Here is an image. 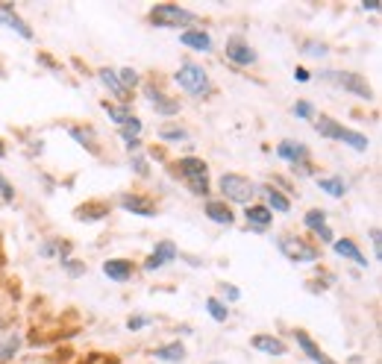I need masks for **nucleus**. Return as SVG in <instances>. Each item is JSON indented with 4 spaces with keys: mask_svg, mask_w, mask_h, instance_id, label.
I'll use <instances>...</instances> for the list:
<instances>
[{
    "mask_svg": "<svg viewBox=\"0 0 382 364\" xmlns=\"http://www.w3.org/2000/svg\"><path fill=\"white\" fill-rule=\"evenodd\" d=\"M315 130L324 135V138H332V141H341V144H347V147H353V150H359V153H365L368 147H371V141H368V135H362V132H356V130H347V127H341L339 120H332V118H326V115H321L318 120H315Z\"/></svg>",
    "mask_w": 382,
    "mask_h": 364,
    "instance_id": "1",
    "label": "nucleus"
},
{
    "mask_svg": "<svg viewBox=\"0 0 382 364\" xmlns=\"http://www.w3.org/2000/svg\"><path fill=\"white\" fill-rule=\"evenodd\" d=\"M174 80H177V85L185 88L191 97H209V94H212V83H209L206 71H203L200 65L185 62V65L177 71V74H174Z\"/></svg>",
    "mask_w": 382,
    "mask_h": 364,
    "instance_id": "2",
    "label": "nucleus"
},
{
    "mask_svg": "<svg viewBox=\"0 0 382 364\" xmlns=\"http://www.w3.org/2000/svg\"><path fill=\"white\" fill-rule=\"evenodd\" d=\"M177 165H180V174L185 177L188 188L195 191L197 197H206V194L212 191L209 188V167H206V162L203 159H195V156H185Z\"/></svg>",
    "mask_w": 382,
    "mask_h": 364,
    "instance_id": "3",
    "label": "nucleus"
},
{
    "mask_svg": "<svg viewBox=\"0 0 382 364\" xmlns=\"http://www.w3.org/2000/svg\"><path fill=\"white\" fill-rule=\"evenodd\" d=\"M150 21H153V27H188V24L197 21V15L177 4H159L150 9Z\"/></svg>",
    "mask_w": 382,
    "mask_h": 364,
    "instance_id": "4",
    "label": "nucleus"
},
{
    "mask_svg": "<svg viewBox=\"0 0 382 364\" xmlns=\"http://www.w3.org/2000/svg\"><path fill=\"white\" fill-rule=\"evenodd\" d=\"M218 188H221V194H224L227 200L242 203V206H250L253 194H256V185L247 177H242V174H224L218 180Z\"/></svg>",
    "mask_w": 382,
    "mask_h": 364,
    "instance_id": "5",
    "label": "nucleus"
},
{
    "mask_svg": "<svg viewBox=\"0 0 382 364\" xmlns=\"http://www.w3.org/2000/svg\"><path fill=\"white\" fill-rule=\"evenodd\" d=\"M324 80L341 85L347 94H356V97H362V100H371V97H373L368 80L359 77V74H353V71H336V68H329V71H324Z\"/></svg>",
    "mask_w": 382,
    "mask_h": 364,
    "instance_id": "6",
    "label": "nucleus"
},
{
    "mask_svg": "<svg viewBox=\"0 0 382 364\" xmlns=\"http://www.w3.org/2000/svg\"><path fill=\"white\" fill-rule=\"evenodd\" d=\"M277 247H279V253H282L285 259H291V261L315 264V261L321 259L318 250H315L312 244H306V241L297 238V235H279V238H277Z\"/></svg>",
    "mask_w": 382,
    "mask_h": 364,
    "instance_id": "7",
    "label": "nucleus"
},
{
    "mask_svg": "<svg viewBox=\"0 0 382 364\" xmlns=\"http://www.w3.org/2000/svg\"><path fill=\"white\" fill-rule=\"evenodd\" d=\"M0 24H4L6 30H15L21 38H33V30L27 27V24H24V18L15 12V6H9V4H0Z\"/></svg>",
    "mask_w": 382,
    "mask_h": 364,
    "instance_id": "8",
    "label": "nucleus"
},
{
    "mask_svg": "<svg viewBox=\"0 0 382 364\" xmlns=\"http://www.w3.org/2000/svg\"><path fill=\"white\" fill-rule=\"evenodd\" d=\"M224 51H227V59L235 62V65H253V62H256L253 47H250L244 38H229Z\"/></svg>",
    "mask_w": 382,
    "mask_h": 364,
    "instance_id": "9",
    "label": "nucleus"
},
{
    "mask_svg": "<svg viewBox=\"0 0 382 364\" xmlns=\"http://www.w3.org/2000/svg\"><path fill=\"white\" fill-rule=\"evenodd\" d=\"M294 341H297V347L306 353V358H309V361H315V364H336V361H332V358H329V355H326V353H324V350H321V347H318V344H315L312 338H309L303 329H297V332H294Z\"/></svg>",
    "mask_w": 382,
    "mask_h": 364,
    "instance_id": "10",
    "label": "nucleus"
},
{
    "mask_svg": "<svg viewBox=\"0 0 382 364\" xmlns=\"http://www.w3.org/2000/svg\"><path fill=\"white\" fill-rule=\"evenodd\" d=\"M174 259H177V247L171 244V241H159L156 250L150 253V259L145 261V271H159V268H165V264L174 261Z\"/></svg>",
    "mask_w": 382,
    "mask_h": 364,
    "instance_id": "11",
    "label": "nucleus"
},
{
    "mask_svg": "<svg viewBox=\"0 0 382 364\" xmlns=\"http://www.w3.org/2000/svg\"><path fill=\"white\" fill-rule=\"evenodd\" d=\"M121 209L130 212V214H141V217H153L156 214V206L148 197H141V194H124V197H121Z\"/></svg>",
    "mask_w": 382,
    "mask_h": 364,
    "instance_id": "12",
    "label": "nucleus"
},
{
    "mask_svg": "<svg viewBox=\"0 0 382 364\" xmlns=\"http://www.w3.org/2000/svg\"><path fill=\"white\" fill-rule=\"evenodd\" d=\"M277 156L285 159V162H291L294 167L309 162V150L303 147V144H297V141H282L279 147H277Z\"/></svg>",
    "mask_w": 382,
    "mask_h": 364,
    "instance_id": "13",
    "label": "nucleus"
},
{
    "mask_svg": "<svg viewBox=\"0 0 382 364\" xmlns=\"http://www.w3.org/2000/svg\"><path fill=\"white\" fill-rule=\"evenodd\" d=\"M303 221H306V227L312 229V232H318V235H321V241H326V244H332V241H336V238H332V229L326 227V212L312 209V212H306Z\"/></svg>",
    "mask_w": 382,
    "mask_h": 364,
    "instance_id": "14",
    "label": "nucleus"
},
{
    "mask_svg": "<svg viewBox=\"0 0 382 364\" xmlns=\"http://www.w3.org/2000/svg\"><path fill=\"white\" fill-rule=\"evenodd\" d=\"M244 217H247V224H250L256 232H265V229L271 227V221H274V212H271L268 206H247Z\"/></svg>",
    "mask_w": 382,
    "mask_h": 364,
    "instance_id": "15",
    "label": "nucleus"
},
{
    "mask_svg": "<svg viewBox=\"0 0 382 364\" xmlns=\"http://www.w3.org/2000/svg\"><path fill=\"white\" fill-rule=\"evenodd\" d=\"M103 274L112 282H127L133 276V264L127 259H109V261H103Z\"/></svg>",
    "mask_w": 382,
    "mask_h": 364,
    "instance_id": "16",
    "label": "nucleus"
},
{
    "mask_svg": "<svg viewBox=\"0 0 382 364\" xmlns=\"http://www.w3.org/2000/svg\"><path fill=\"white\" fill-rule=\"evenodd\" d=\"M180 41H182L185 47H191V51H200V53H209V51H212V36L203 33V30H185V33L180 36Z\"/></svg>",
    "mask_w": 382,
    "mask_h": 364,
    "instance_id": "17",
    "label": "nucleus"
},
{
    "mask_svg": "<svg viewBox=\"0 0 382 364\" xmlns=\"http://www.w3.org/2000/svg\"><path fill=\"white\" fill-rule=\"evenodd\" d=\"M332 250H336L339 256H344V259H353L359 268H368V259L362 256V250L353 244L350 238H341V241H332Z\"/></svg>",
    "mask_w": 382,
    "mask_h": 364,
    "instance_id": "18",
    "label": "nucleus"
},
{
    "mask_svg": "<svg viewBox=\"0 0 382 364\" xmlns=\"http://www.w3.org/2000/svg\"><path fill=\"white\" fill-rule=\"evenodd\" d=\"M253 347L259 353H265V355H285V344L279 341V338H274V335H256Z\"/></svg>",
    "mask_w": 382,
    "mask_h": 364,
    "instance_id": "19",
    "label": "nucleus"
},
{
    "mask_svg": "<svg viewBox=\"0 0 382 364\" xmlns=\"http://www.w3.org/2000/svg\"><path fill=\"white\" fill-rule=\"evenodd\" d=\"M206 217L215 224H221V227H229L232 224V212L227 203H218V200H209L206 203Z\"/></svg>",
    "mask_w": 382,
    "mask_h": 364,
    "instance_id": "20",
    "label": "nucleus"
},
{
    "mask_svg": "<svg viewBox=\"0 0 382 364\" xmlns=\"http://www.w3.org/2000/svg\"><path fill=\"white\" fill-rule=\"evenodd\" d=\"M98 77H100V83H103V85H106V88H109V91H112V94L118 97V100H124V103L130 100V91H127V88H124L121 83H118V77H115V71L103 68V71H100V74H98Z\"/></svg>",
    "mask_w": 382,
    "mask_h": 364,
    "instance_id": "21",
    "label": "nucleus"
},
{
    "mask_svg": "<svg viewBox=\"0 0 382 364\" xmlns=\"http://www.w3.org/2000/svg\"><path fill=\"white\" fill-rule=\"evenodd\" d=\"M153 355H156L159 361H171V364H177V361H182V358H185V347H182L180 341H174V344L159 347Z\"/></svg>",
    "mask_w": 382,
    "mask_h": 364,
    "instance_id": "22",
    "label": "nucleus"
},
{
    "mask_svg": "<svg viewBox=\"0 0 382 364\" xmlns=\"http://www.w3.org/2000/svg\"><path fill=\"white\" fill-rule=\"evenodd\" d=\"M262 191H265V200H268V209H274V212H289L291 209V203H289V197H285V194L282 191H277V188H262Z\"/></svg>",
    "mask_w": 382,
    "mask_h": 364,
    "instance_id": "23",
    "label": "nucleus"
},
{
    "mask_svg": "<svg viewBox=\"0 0 382 364\" xmlns=\"http://www.w3.org/2000/svg\"><path fill=\"white\" fill-rule=\"evenodd\" d=\"M318 182H321V188L329 194V197H344V194H347L344 180H339V177H321Z\"/></svg>",
    "mask_w": 382,
    "mask_h": 364,
    "instance_id": "24",
    "label": "nucleus"
},
{
    "mask_svg": "<svg viewBox=\"0 0 382 364\" xmlns=\"http://www.w3.org/2000/svg\"><path fill=\"white\" fill-rule=\"evenodd\" d=\"M68 132H71V138H77V144H83V147H88V153H98V144H94V132H91V130L71 127Z\"/></svg>",
    "mask_w": 382,
    "mask_h": 364,
    "instance_id": "25",
    "label": "nucleus"
},
{
    "mask_svg": "<svg viewBox=\"0 0 382 364\" xmlns=\"http://www.w3.org/2000/svg\"><path fill=\"white\" fill-rule=\"evenodd\" d=\"M206 311L212 314V321H218V323H227V318H229V308L221 300H215V297L206 300Z\"/></svg>",
    "mask_w": 382,
    "mask_h": 364,
    "instance_id": "26",
    "label": "nucleus"
},
{
    "mask_svg": "<svg viewBox=\"0 0 382 364\" xmlns=\"http://www.w3.org/2000/svg\"><path fill=\"white\" fill-rule=\"evenodd\" d=\"M103 109L109 112V118L115 120V124H118V127H124V124H127V120L133 118V112H130L127 106H115V103H109V100L103 103Z\"/></svg>",
    "mask_w": 382,
    "mask_h": 364,
    "instance_id": "27",
    "label": "nucleus"
},
{
    "mask_svg": "<svg viewBox=\"0 0 382 364\" xmlns=\"http://www.w3.org/2000/svg\"><path fill=\"white\" fill-rule=\"evenodd\" d=\"M18 347H21V338H18V335H6V341L0 344V364L9 361V358H15Z\"/></svg>",
    "mask_w": 382,
    "mask_h": 364,
    "instance_id": "28",
    "label": "nucleus"
},
{
    "mask_svg": "<svg viewBox=\"0 0 382 364\" xmlns=\"http://www.w3.org/2000/svg\"><path fill=\"white\" fill-rule=\"evenodd\" d=\"M106 206H80L77 209V217L80 221H100V217H106Z\"/></svg>",
    "mask_w": 382,
    "mask_h": 364,
    "instance_id": "29",
    "label": "nucleus"
},
{
    "mask_svg": "<svg viewBox=\"0 0 382 364\" xmlns=\"http://www.w3.org/2000/svg\"><path fill=\"white\" fill-rule=\"evenodd\" d=\"M159 138L162 141H188V132L182 127H162L159 130Z\"/></svg>",
    "mask_w": 382,
    "mask_h": 364,
    "instance_id": "30",
    "label": "nucleus"
},
{
    "mask_svg": "<svg viewBox=\"0 0 382 364\" xmlns=\"http://www.w3.org/2000/svg\"><path fill=\"white\" fill-rule=\"evenodd\" d=\"M115 77H118V83H121V85H124L127 91L138 85V74H135V71H133V68H121V71H118V74H115Z\"/></svg>",
    "mask_w": 382,
    "mask_h": 364,
    "instance_id": "31",
    "label": "nucleus"
},
{
    "mask_svg": "<svg viewBox=\"0 0 382 364\" xmlns=\"http://www.w3.org/2000/svg\"><path fill=\"white\" fill-rule=\"evenodd\" d=\"M300 51H303L306 56H318V59L329 53V51H326V44H321V41H306V44L300 47Z\"/></svg>",
    "mask_w": 382,
    "mask_h": 364,
    "instance_id": "32",
    "label": "nucleus"
},
{
    "mask_svg": "<svg viewBox=\"0 0 382 364\" xmlns=\"http://www.w3.org/2000/svg\"><path fill=\"white\" fill-rule=\"evenodd\" d=\"M294 115L297 118H315V109H312V103H309V100H297L294 103Z\"/></svg>",
    "mask_w": 382,
    "mask_h": 364,
    "instance_id": "33",
    "label": "nucleus"
},
{
    "mask_svg": "<svg viewBox=\"0 0 382 364\" xmlns=\"http://www.w3.org/2000/svg\"><path fill=\"white\" fill-rule=\"evenodd\" d=\"M145 326H150V318H145V314H135V318H130V321H127V329H133V332L145 329Z\"/></svg>",
    "mask_w": 382,
    "mask_h": 364,
    "instance_id": "34",
    "label": "nucleus"
},
{
    "mask_svg": "<svg viewBox=\"0 0 382 364\" xmlns=\"http://www.w3.org/2000/svg\"><path fill=\"white\" fill-rule=\"evenodd\" d=\"M0 194H4V200H6V203L15 200V191H12V185H9V180H6L4 174H0Z\"/></svg>",
    "mask_w": 382,
    "mask_h": 364,
    "instance_id": "35",
    "label": "nucleus"
},
{
    "mask_svg": "<svg viewBox=\"0 0 382 364\" xmlns=\"http://www.w3.org/2000/svg\"><path fill=\"white\" fill-rule=\"evenodd\" d=\"M221 294H224V297H227L229 303H235L238 297H242V291H238L235 285H227V282H224V285H221Z\"/></svg>",
    "mask_w": 382,
    "mask_h": 364,
    "instance_id": "36",
    "label": "nucleus"
},
{
    "mask_svg": "<svg viewBox=\"0 0 382 364\" xmlns=\"http://www.w3.org/2000/svg\"><path fill=\"white\" fill-rule=\"evenodd\" d=\"M62 268L71 274V276H77V274H83V264L80 261H71V259H62Z\"/></svg>",
    "mask_w": 382,
    "mask_h": 364,
    "instance_id": "37",
    "label": "nucleus"
},
{
    "mask_svg": "<svg viewBox=\"0 0 382 364\" xmlns=\"http://www.w3.org/2000/svg\"><path fill=\"white\" fill-rule=\"evenodd\" d=\"M371 241H373V259H382V238H379V229H371Z\"/></svg>",
    "mask_w": 382,
    "mask_h": 364,
    "instance_id": "38",
    "label": "nucleus"
},
{
    "mask_svg": "<svg viewBox=\"0 0 382 364\" xmlns=\"http://www.w3.org/2000/svg\"><path fill=\"white\" fill-rule=\"evenodd\" d=\"M133 167H135L138 177H148V174H150V171H148V162L141 159V156H133Z\"/></svg>",
    "mask_w": 382,
    "mask_h": 364,
    "instance_id": "39",
    "label": "nucleus"
},
{
    "mask_svg": "<svg viewBox=\"0 0 382 364\" xmlns=\"http://www.w3.org/2000/svg\"><path fill=\"white\" fill-rule=\"evenodd\" d=\"M294 80H300V83H309V71H306V68H297V71H294Z\"/></svg>",
    "mask_w": 382,
    "mask_h": 364,
    "instance_id": "40",
    "label": "nucleus"
},
{
    "mask_svg": "<svg viewBox=\"0 0 382 364\" xmlns=\"http://www.w3.org/2000/svg\"><path fill=\"white\" fill-rule=\"evenodd\" d=\"M365 9L368 12H379V4H368V0H365Z\"/></svg>",
    "mask_w": 382,
    "mask_h": 364,
    "instance_id": "41",
    "label": "nucleus"
},
{
    "mask_svg": "<svg viewBox=\"0 0 382 364\" xmlns=\"http://www.w3.org/2000/svg\"><path fill=\"white\" fill-rule=\"evenodd\" d=\"M6 156V147H4V144H0V159H4Z\"/></svg>",
    "mask_w": 382,
    "mask_h": 364,
    "instance_id": "42",
    "label": "nucleus"
},
{
    "mask_svg": "<svg viewBox=\"0 0 382 364\" xmlns=\"http://www.w3.org/2000/svg\"><path fill=\"white\" fill-rule=\"evenodd\" d=\"M0 329H4V321H0Z\"/></svg>",
    "mask_w": 382,
    "mask_h": 364,
    "instance_id": "43",
    "label": "nucleus"
},
{
    "mask_svg": "<svg viewBox=\"0 0 382 364\" xmlns=\"http://www.w3.org/2000/svg\"><path fill=\"white\" fill-rule=\"evenodd\" d=\"M215 364H221V361H215Z\"/></svg>",
    "mask_w": 382,
    "mask_h": 364,
    "instance_id": "44",
    "label": "nucleus"
}]
</instances>
